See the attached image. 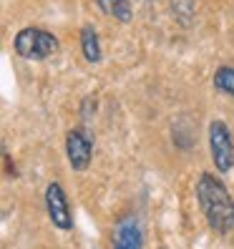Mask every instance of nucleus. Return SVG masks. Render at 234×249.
Wrapping results in <instances>:
<instances>
[{
	"label": "nucleus",
	"mask_w": 234,
	"mask_h": 249,
	"mask_svg": "<svg viewBox=\"0 0 234 249\" xmlns=\"http://www.w3.org/2000/svg\"><path fill=\"white\" fill-rule=\"evenodd\" d=\"M111 249H141L144 247V227L136 214L121 216L111 234Z\"/></svg>",
	"instance_id": "obj_5"
},
{
	"label": "nucleus",
	"mask_w": 234,
	"mask_h": 249,
	"mask_svg": "<svg viewBox=\"0 0 234 249\" xmlns=\"http://www.w3.org/2000/svg\"><path fill=\"white\" fill-rule=\"evenodd\" d=\"M171 10L181 25H189L194 18V0H171Z\"/></svg>",
	"instance_id": "obj_10"
},
{
	"label": "nucleus",
	"mask_w": 234,
	"mask_h": 249,
	"mask_svg": "<svg viewBox=\"0 0 234 249\" xmlns=\"http://www.w3.org/2000/svg\"><path fill=\"white\" fill-rule=\"evenodd\" d=\"M197 201H199V209L204 219H207V224L214 231L227 234L234 229V196L227 192V186L214 174H201L199 177Z\"/></svg>",
	"instance_id": "obj_1"
},
{
	"label": "nucleus",
	"mask_w": 234,
	"mask_h": 249,
	"mask_svg": "<svg viewBox=\"0 0 234 249\" xmlns=\"http://www.w3.org/2000/svg\"><path fill=\"white\" fill-rule=\"evenodd\" d=\"M66 156H68L71 166L76 169V171H86V169L91 166L93 143H91V139L86 136L81 128L68 131V136H66Z\"/></svg>",
	"instance_id": "obj_6"
},
{
	"label": "nucleus",
	"mask_w": 234,
	"mask_h": 249,
	"mask_svg": "<svg viewBox=\"0 0 234 249\" xmlns=\"http://www.w3.org/2000/svg\"><path fill=\"white\" fill-rule=\"evenodd\" d=\"M96 5L104 16L119 20V23H131V18H134V10H131L128 0H96Z\"/></svg>",
	"instance_id": "obj_8"
},
{
	"label": "nucleus",
	"mask_w": 234,
	"mask_h": 249,
	"mask_svg": "<svg viewBox=\"0 0 234 249\" xmlns=\"http://www.w3.org/2000/svg\"><path fill=\"white\" fill-rule=\"evenodd\" d=\"M46 212H48V219L53 222V227H58L61 231L73 229V214L68 207V196L58 181H51L46 189Z\"/></svg>",
	"instance_id": "obj_4"
},
{
	"label": "nucleus",
	"mask_w": 234,
	"mask_h": 249,
	"mask_svg": "<svg viewBox=\"0 0 234 249\" xmlns=\"http://www.w3.org/2000/svg\"><path fill=\"white\" fill-rule=\"evenodd\" d=\"M214 89L234 98V66H219L214 71Z\"/></svg>",
	"instance_id": "obj_9"
},
{
	"label": "nucleus",
	"mask_w": 234,
	"mask_h": 249,
	"mask_svg": "<svg viewBox=\"0 0 234 249\" xmlns=\"http://www.w3.org/2000/svg\"><path fill=\"white\" fill-rule=\"evenodd\" d=\"M209 154L214 161V169L219 174H227L234 166V141L224 121L209 124Z\"/></svg>",
	"instance_id": "obj_3"
},
{
	"label": "nucleus",
	"mask_w": 234,
	"mask_h": 249,
	"mask_svg": "<svg viewBox=\"0 0 234 249\" xmlns=\"http://www.w3.org/2000/svg\"><path fill=\"white\" fill-rule=\"evenodd\" d=\"M81 51H83V58L89 61L91 66L101 63V58H104V53H101V40H98V33L96 28L86 23L81 28Z\"/></svg>",
	"instance_id": "obj_7"
},
{
	"label": "nucleus",
	"mask_w": 234,
	"mask_h": 249,
	"mask_svg": "<svg viewBox=\"0 0 234 249\" xmlns=\"http://www.w3.org/2000/svg\"><path fill=\"white\" fill-rule=\"evenodd\" d=\"M13 51L25 61H46L48 55L58 51V38L43 28H20L13 38Z\"/></svg>",
	"instance_id": "obj_2"
}]
</instances>
